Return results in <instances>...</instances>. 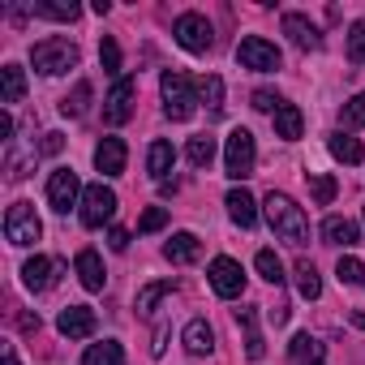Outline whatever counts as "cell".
<instances>
[{"label":"cell","instance_id":"cell-1","mask_svg":"<svg viewBox=\"0 0 365 365\" xmlns=\"http://www.w3.org/2000/svg\"><path fill=\"white\" fill-rule=\"evenodd\" d=\"M267 224H271V232L284 241V245H292V250H301L305 241H309V220H305V211L288 198V194H267Z\"/></svg>","mask_w":365,"mask_h":365},{"label":"cell","instance_id":"cell-2","mask_svg":"<svg viewBox=\"0 0 365 365\" xmlns=\"http://www.w3.org/2000/svg\"><path fill=\"white\" fill-rule=\"evenodd\" d=\"M159 91H163V112L168 120H190L194 108H198V82L190 73H180V69H168L159 78Z\"/></svg>","mask_w":365,"mask_h":365},{"label":"cell","instance_id":"cell-3","mask_svg":"<svg viewBox=\"0 0 365 365\" xmlns=\"http://www.w3.org/2000/svg\"><path fill=\"white\" fill-rule=\"evenodd\" d=\"M31 61H35V69L43 78H61V73L78 69V48L69 39H39L31 48Z\"/></svg>","mask_w":365,"mask_h":365},{"label":"cell","instance_id":"cell-4","mask_svg":"<svg viewBox=\"0 0 365 365\" xmlns=\"http://www.w3.org/2000/svg\"><path fill=\"white\" fill-rule=\"evenodd\" d=\"M254 163H258L254 133L237 125V129L228 133V142H224V172H228L232 180H245V176H254Z\"/></svg>","mask_w":365,"mask_h":365},{"label":"cell","instance_id":"cell-5","mask_svg":"<svg viewBox=\"0 0 365 365\" xmlns=\"http://www.w3.org/2000/svg\"><path fill=\"white\" fill-rule=\"evenodd\" d=\"M237 61H241V69L275 73V69H279V48H275L271 39H262V35H245V39L237 43Z\"/></svg>","mask_w":365,"mask_h":365},{"label":"cell","instance_id":"cell-6","mask_svg":"<svg viewBox=\"0 0 365 365\" xmlns=\"http://www.w3.org/2000/svg\"><path fill=\"white\" fill-rule=\"evenodd\" d=\"M5 237H9V245H35L43 237V224L31 202H14L5 211Z\"/></svg>","mask_w":365,"mask_h":365},{"label":"cell","instance_id":"cell-7","mask_svg":"<svg viewBox=\"0 0 365 365\" xmlns=\"http://www.w3.org/2000/svg\"><path fill=\"white\" fill-rule=\"evenodd\" d=\"M172 39L185 48V52H194V56H202V52H211V22L202 18V14H180L176 18V26H172Z\"/></svg>","mask_w":365,"mask_h":365},{"label":"cell","instance_id":"cell-8","mask_svg":"<svg viewBox=\"0 0 365 365\" xmlns=\"http://www.w3.org/2000/svg\"><path fill=\"white\" fill-rule=\"evenodd\" d=\"M116 194L103 185V180H99V185H86V194H82V224L86 228H103L112 215H116Z\"/></svg>","mask_w":365,"mask_h":365},{"label":"cell","instance_id":"cell-9","mask_svg":"<svg viewBox=\"0 0 365 365\" xmlns=\"http://www.w3.org/2000/svg\"><path fill=\"white\" fill-rule=\"evenodd\" d=\"M82 194H86V190L78 185V172H73V168H56V172H52V180H48V202H52V211L69 215V207H73Z\"/></svg>","mask_w":365,"mask_h":365},{"label":"cell","instance_id":"cell-10","mask_svg":"<svg viewBox=\"0 0 365 365\" xmlns=\"http://www.w3.org/2000/svg\"><path fill=\"white\" fill-rule=\"evenodd\" d=\"M133 95H138V82L133 78H116L108 99H103V120L108 125H125L133 116Z\"/></svg>","mask_w":365,"mask_h":365},{"label":"cell","instance_id":"cell-11","mask_svg":"<svg viewBox=\"0 0 365 365\" xmlns=\"http://www.w3.org/2000/svg\"><path fill=\"white\" fill-rule=\"evenodd\" d=\"M207 275H211V288H215L220 297H228V301L245 292V271H241V262H237V258H224V254H220V258L211 262V271H207Z\"/></svg>","mask_w":365,"mask_h":365},{"label":"cell","instance_id":"cell-12","mask_svg":"<svg viewBox=\"0 0 365 365\" xmlns=\"http://www.w3.org/2000/svg\"><path fill=\"white\" fill-rule=\"evenodd\" d=\"M56 331H61L65 339H86V335H95V309H86V305H69V309H61Z\"/></svg>","mask_w":365,"mask_h":365},{"label":"cell","instance_id":"cell-13","mask_svg":"<svg viewBox=\"0 0 365 365\" xmlns=\"http://www.w3.org/2000/svg\"><path fill=\"white\" fill-rule=\"evenodd\" d=\"M284 35H288L301 52H318V48H322L318 26H314L309 18H301V14H284Z\"/></svg>","mask_w":365,"mask_h":365},{"label":"cell","instance_id":"cell-14","mask_svg":"<svg viewBox=\"0 0 365 365\" xmlns=\"http://www.w3.org/2000/svg\"><path fill=\"white\" fill-rule=\"evenodd\" d=\"M56 275H61V262H52V258H31L26 267H22V284L31 288V292H48L52 284H56Z\"/></svg>","mask_w":365,"mask_h":365},{"label":"cell","instance_id":"cell-15","mask_svg":"<svg viewBox=\"0 0 365 365\" xmlns=\"http://www.w3.org/2000/svg\"><path fill=\"white\" fill-rule=\"evenodd\" d=\"M125 159H129V150H125L120 138H103V142L95 146V168H99L103 176H120V172H125Z\"/></svg>","mask_w":365,"mask_h":365},{"label":"cell","instance_id":"cell-16","mask_svg":"<svg viewBox=\"0 0 365 365\" xmlns=\"http://www.w3.org/2000/svg\"><path fill=\"white\" fill-rule=\"evenodd\" d=\"M224 207H228V215H232L237 228H254V224H258V202H254L250 190H228Z\"/></svg>","mask_w":365,"mask_h":365},{"label":"cell","instance_id":"cell-17","mask_svg":"<svg viewBox=\"0 0 365 365\" xmlns=\"http://www.w3.org/2000/svg\"><path fill=\"white\" fill-rule=\"evenodd\" d=\"M202 254V241L194 237V232H176L168 245H163V258L168 262H176V267H185V262H194Z\"/></svg>","mask_w":365,"mask_h":365},{"label":"cell","instance_id":"cell-18","mask_svg":"<svg viewBox=\"0 0 365 365\" xmlns=\"http://www.w3.org/2000/svg\"><path fill=\"white\" fill-rule=\"evenodd\" d=\"M322 241H327V245H344V250H348V245H356V241H361V232H356V224H352V220H344V215H327V220H322Z\"/></svg>","mask_w":365,"mask_h":365},{"label":"cell","instance_id":"cell-19","mask_svg":"<svg viewBox=\"0 0 365 365\" xmlns=\"http://www.w3.org/2000/svg\"><path fill=\"white\" fill-rule=\"evenodd\" d=\"M172 163H176V150H172V142H150V150H146V172L159 180V185H163V180H168V172H172Z\"/></svg>","mask_w":365,"mask_h":365},{"label":"cell","instance_id":"cell-20","mask_svg":"<svg viewBox=\"0 0 365 365\" xmlns=\"http://www.w3.org/2000/svg\"><path fill=\"white\" fill-rule=\"evenodd\" d=\"M78 275H82V288H86V292H103V284H108L103 262H99L95 250H82V254H78Z\"/></svg>","mask_w":365,"mask_h":365},{"label":"cell","instance_id":"cell-21","mask_svg":"<svg viewBox=\"0 0 365 365\" xmlns=\"http://www.w3.org/2000/svg\"><path fill=\"white\" fill-rule=\"evenodd\" d=\"M180 339H185V348H190L194 356H207V352L215 348V331L207 327V318H194V322L185 327V335H180Z\"/></svg>","mask_w":365,"mask_h":365},{"label":"cell","instance_id":"cell-22","mask_svg":"<svg viewBox=\"0 0 365 365\" xmlns=\"http://www.w3.org/2000/svg\"><path fill=\"white\" fill-rule=\"evenodd\" d=\"M301 129H305V116H301V108H297V103H284V108L275 112V138H284V142H297V138H301Z\"/></svg>","mask_w":365,"mask_h":365},{"label":"cell","instance_id":"cell-23","mask_svg":"<svg viewBox=\"0 0 365 365\" xmlns=\"http://www.w3.org/2000/svg\"><path fill=\"white\" fill-rule=\"evenodd\" d=\"M292 275H297V292H301L305 301H318V297H322V279H318V267H314L309 258H297Z\"/></svg>","mask_w":365,"mask_h":365},{"label":"cell","instance_id":"cell-24","mask_svg":"<svg viewBox=\"0 0 365 365\" xmlns=\"http://www.w3.org/2000/svg\"><path fill=\"white\" fill-rule=\"evenodd\" d=\"M31 14H35V18H52V22H78L82 9L73 5V0H35Z\"/></svg>","mask_w":365,"mask_h":365},{"label":"cell","instance_id":"cell-25","mask_svg":"<svg viewBox=\"0 0 365 365\" xmlns=\"http://www.w3.org/2000/svg\"><path fill=\"white\" fill-rule=\"evenodd\" d=\"M26 95V73L22 65H5L0 69V103H18Z\"/></svg>","mask_w":365,"mask_h":365},{"label":"cell","instance_id":"cell-26","mask_svg":"<svg viewBox=\"0 0 365 365\" xmlns=\"http://www.w3.org/2000/svg\"><path fill=\"white\" fill-rule=\"evenodd\" d=\"M327 146H331V155H335L339 163H365V146H361L356 138H348V133H331Z\"/></svg>","mask_w":365,"mask_h":365},{"label":"cell","instance_id":"cell-27","mask_svg":"<svg viewBox=\"0 0 365 365\" xmlns=\"http://www.w3.org/2000/svg\"><path fill=\"white\" fill-rule=\"evenodd\" d=\"M120 361H125V348H120L116 339L91 344V348H86V356H82V365H120Z\"/></svg>","mask_w":365,"mask_h":365},{"label":"cell","instance_id":"cell-28","mask_svg":"<svg viewBox=\"0 0 365 365\" xmlns=\"http://www.w3.org/2000/svg\"><path fill=\"white\" fill-rule=\"evenodd\" d=\"M237 322L245 327V356H250V361H262L267 344H262V335H258V327H254V309H237Z\"/></svg>","mask_w":365,"mask_h":365},{"label":"cell","instance_id":"cell-29","mask_svg":"<svg viewBox=\"0 0 365 365\" xmlns=\"http://www.w3.org/2000/svg\"><path fill=\"white\" fill-rule=\"evenodd\" d=\"M288 356H292L297 365H318V361H322V344H318L314 335H297V339L288 344Z\"/></svg>","mask_w":365,"mask_h":365},{"label":"cell","instance_id":"cell-30","mask_svg":"<svg viewBox=\"0 0 365 365\" xmlns=\"http://www.w3.org/2000/svg\"><path fill=\"white\" fill-rule=\"evenodd\" d=\"M198 95H202V103L211 108V116H220V112H224V78H215V73L198 78Z\"/></svg>","mask_w":365,"mask_h":365},{"label":"cell","instance_id":"cell-31","mask_svg":"<svg viewBox=\"0 0 365 365\" xmlns=\"http://www.w3.org/2000/svg\"><path fill=\"white\" fill-rule=\"evenodd\" d=\"M185 159H190L194 168H211V159H215V138H211V133H198V138H190V146H185Z\"/></svg>","mask_w":365,"mask_h":365},{"label":"cell","instance_id":"cell-32","mask_svg":"<svg viewBox=\"0 0 365 365\" xmlns=\"http://www.w3.org/2000/svg\"><path fill=\"white\" fill-rule=\"evenodd\" d=\"M168 292H172V279H159V284H146V288L138 292V314H142V318H146V314H155V305H159V301H163Z\"/></svg>","mask_w":365,"mask_h":365},{"label":"cell","instance_id":"cell-33","mask_svg":"<svg viewBox=\"0 0 365 365\" xmlns=\"http://www.w3.org/2000/svg\"><path fill=\"white\" fill-rule=\"evenodd\" d=\"M254 267H258V275L267 279V284H284V267H279V258H275V250H258V258H254Z\"/></svg>","mask_w":365,"mask_h":365},{"label":"cell","instance_id":"cell-34","mask_svg":"<svg viewBox=\"0 0 365 365\" xmlns=\"http://www.w3.org/2000/svg\"><path fill=\"white\" fill-rule=\"evenodd\" d=\"M309 194H314V202H318V207H331V198L339 194L335 176H322V172H314V176H309Z\"/></svg>","mask_w":365,"mask_h":365},{"label":"cell","instance_id":"cell-35","mask_svg":"<svg viewBox=\"0 0 365 365\" xmlns=\"http://www.w3.org/2000/svg\"><path fill=\"white\" fill-rule=\"evenodd\" d=\"M335 275H339V284H348V288H361V284H365V262L348 254V258H339Z\"/></svg>","mask_w":365,"mask_h":365},{"label":"cell","instance_id":"cell-36","mask_svg":"<svg viewBox=\"0 0 365 365\" xmlns=\"http://www.w3.org/2000/svg\"><path fill=\"white\" fill-rule=\"evenodd\" d=\"M91 95H95V91H91V82H78V86H73V95H65L61 112H65V116H82V112H86V103H91Z\"/></svg>","mask_w":365,"mask_h":365},{"label":"cell","instance_id":"cell-37","mask_svg":"<svg viewBox=\"0 0 365 365\" xmlns=\"http://www.w3.org/2000/svg\"><path fill=\"white\" fill-rule=\"evenodd\" d=\"M348 61L352 65H365V18L348 26Z\"/></svg>","mask_w":365,"mask_h":365},{"label":"cell","instance_id":"cell-38","mask_svg":"<svg viewBox=\"0 0 365 365\" xmlns=\"http://www.w3.org/2000/svg\"><path fill=\"white\" fill-rule=\"evenodd\" d=\"M339 125H344V129H361V125H365V91H361L356 99H348V103H344Z\"/></svg>","mask_w":365,"mask_h":365},{"label":"cell","instance_id":"cell-39","mask_svg":"<svg viewBox=\"0 0 365 365\" xmlns=\"http://www.w3.org/2000/svg\"><path fill=\"white\" fill-rule=\"evenodd\" d=\"M99 61H103V69H108L112 78H125V73H120V48H116V39H103V43H99Z\"/></svg>","mask_w":365,"mask_h":365},{"label":"cell","instance_id":"cell-40","mask_svg":"<svg viewBox=\"0 0 365 365\" xmlns=\"http://www.w3.org/2000/svg\"><path fill=\"white\" fill-rule=\"evenodd\" d=\"M163 224H168V211H163V207H150V211L138 220V232H159Z\"/></svg>","mask_w":365,"mask_h":365},{"label":"cell","instance_id":"cell-41","mask_svg":"<svg viewBox=\"0 0 365 365\" xmlns=\"http://www.w3.org/2000/svg\"><path fill=\"white\" fill-rule=\"evenodd\" d=\"M254 108H258V112H271V116H275V112L284 108V99H279L275 91H254Z\"/></svg>","mask_w":365,"mask_h":365},{"label":"cell","instance_id":"cell-42","mask_svg":"<svg viewBox=\"0 0 365 365\" xmlns=\"http://www.w3.org/2000/svg\"><path fill=\"white\" fill-rule=\"evenodd\" d=\"M108 245H112L116 254H120V250H129V232H125V228H112V232H108Z\"/></svg>","mask_w":365,"mask_h":365},{"label":"cell","instance_id":"cell-43","mask_svg":"<svg viewBox=\"0 0 365 365\" xmlns=\"http://www.w3.org/2000/svg\"><path fill=\"white\" fill-rule=\"evenodd\" d=\"M61 146H65V138H61V133H43V146H39V150H43V155H56Z\"/></svg>","mask_w":365,"mask_h":365},{"label":"cell","instance_id":"cell-44","mask_svg":"<svg viewBox=\"0 0 365 365\" xmlns=\"http://www.w3.org/2000/svg\"><path fill=\"white\" fill-rule=\"evenodd\" d=\"M0 138H5V142L14 138V116H9V112H5V116H0Z\"/></svg>","mask_w":365,"mask_h":365},{"label":"cell","instance_id":"cell-45","mask_svg":"<svg viewBox=\"0 0 365 365\" xmlns=\"http://www.w3.org/2000/svg\"><path fill=\"white\" fill-rule=\"evenodd\" d=\"M22 331L35 335V331H39V314H22Z\"/></svg>","mask_w":365,"mask_h":365},{"label":"cell","instance_id":"cell-46","mask_svg":"<svg viewBox=\"0 0 365 365\" xmlns=\"http://www.w3.org/2000/svg\"><path fill=\"white\" fill-rule=\"evenodd\" d=\"M5 365H22V361H18V352H14V344H5Z\"/></svg>","mask_w":365,"mask_h":365},{"label":"cell","instance_id":"cell-47","mask_svg":"<svg viewBox=\"0 0 365 365\" xmlns=\"http://www.w3.org/2000/svg\"><path fill=\"white\" fill-rule=\"evenodd\" d=\"M352 322H356V327L365 331V309H356V314H352Z\"/></svg>","mask_w":365,"mask_h":365},{"label":"cell","instance_id":"cell-48","mask_svg":"<svg viewBox=\"0 0 365 365\" xmlns=\"http://www.w3.org/2000/svg\"><path fill=\"white\" fill-rule=\"evenodd\" d=\"M318 365H322V361H318Z\"/></svg>","mask_w":365,"mask_h":365}]
</instances>
